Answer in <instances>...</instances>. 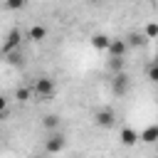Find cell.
<instances>
[{"label": "cell", "instance_id": "7", "mask_svg": "<svg viewBox=\"0 0 158 158\" xmlns=\"http://www.w3.org/2000/svg\"><path fill=\"white\" fill-rule=\"evenodd\" d=\"M118 138H121L123 146H136V143H138V131H133L131 126H126V128L118 131Z\"/></svg>", "mask_w": 158, "mask_h": 158}, {"label": "cell", "instance_id": "20", "mask_svg": "<svg viewBox=\"0 0 158 158\" xmlns=\"http://www.w3.org/2000/svg\"><path fill=\"white\" fill-rule=\"evenodd\" d=\"M153 62H158V37H156V59Z\"/></svg>", "mask_w": 158, "mask_h": 158}, {"label": "cell", "instance_id": "22", "mask_svg": "<svg viewBox=\"0 0 158 158\" xmlns=\"http://www.w3.org/2000/svg\"><path fill=\"white\" fill-rule=\"evenodd\" d=\"M64 2H69V0H64Z\"/></svg>", "mask_w": 158, "mask_h": 158}, {"label": "cell", "instance_id": "6", "mask_svg": "<svg viewBox=\"0 0 158 158\" xmlns=\"http://www.w3.org/2000/svg\"><path fill=\"white\" fill-rule=\"evenodd\" d=\"M126 49H128L126 40H111V42H109V47H106L109 57H123V54H126Z\"/></svg>", "mask_w": 158, "mask_h": 158}, {"label": "cell", "instance_id": "18", "mask_svg": "<svg viewBox=\"0 0 158 158\" xmlns=\"http://www.w3.org/2000/svg\"><path fill=\"white\" fill-rule=\"evenodd\" d=\"M148 79H151L153 84H158V62L151 64V69H148Z\"/></svg>", "mask_w": 158, "mask_h": 158}, {"label": "cell", "instance_id": "19", "mask_svg": "<svg viewBox=\"0 0 158 158\" xmlns=\"http://www.w3.org/2000/svg\"><path fill=\"white\" fill-rule=\"evenodd\" d=\"M5 111H7V99H5V96H0V116H2Z\"/></svg>", "mask_w": 158, "mask_h": 158}, {"label": "cell", "instance_id": "5", "mask_svg": "<svg viewBox=\"0 0 158 158\" xmlns=\"http://www.w3.org/2000/svg\"><path fill=\"white\" fill-rule=\"evenodd\" d=\"M138 141H141V143H148V146H153V143L158 141V123H151V126H146V128L138 133Z\"/></svg>", "mask_w": 158, "mask_h": 158}, {"label": "cell", "instance_id": "4", "mask_svg": "<svg viewBox=\"0 0 158 158\" xmlns=\"http://www.w3.org/2000/svg\"><path fill=\"white\" fill-rule=\"evenodd\" d=\"M114 118H116V116H114V109H109V106H106V109H99V111L94 114V123L101 126V128L114 126Z\"/></svg>", "mask_w": 158, "mask_h": 158}, {"label": "cell", "instance_id": "3", "mask_svg": "<svg viewBox=\"0 0 158 158\" xmlns=\"http://www.w3.org/2000/svg\"><path fill=\"white\" fill-rule=\"evenodd\" d=\"M64 146H67V138H64V133H59V128L52 131V136L44 141V151L47 153H59V151H64Z\"/></svg>", "mask_w": 158, "mask_h": 158}, {"label": "cell", "instance_id": "16", "mask_svg": "<svg viewBox=\"0 0 158 158\" xmlns=\"http://www.w3.org/2000/svg\"><path fill=\"white\" fill-rule=\"evenodd\" d=\"M15 96H17L20 101H30V96H32V89H27V86H20V89L15 91Z\"/></svg>", "mask_w": 158, "mask_h": 158}, {"label": "cell", "instance_id": "11", "mask_svg": "<svg viewBox=\"0 0 158 158\" xmlns=\"http://www.w3.org/2000/svg\"><path fill=\"white\" fill-rule=\"evenodd\" d=\"M27 35H30V40H32V42H42V40L47 37V30H44L42 25H32Z\"/></svg>", "mask_w": 158, "mask_h": 158}, {"label": "cell", "instance_id": "14", "mask_svg": "<svg viewBox=\"0 0 158 158\" xmlns=\"http://www.w3.org/2000/svg\"><path fill=\"white\" fill-rule=\"evenodd\" d=\"M109 72L111 74L123 72V57H109Z\"/></svg>", "mask_w": 158, "mask_h": 158}, {"label": "cell", "instance_id": "8", "mask_svg": "<svg viewBox=\"0 0 158 158\" xmlns=\"http://www.w3.org/2000/svg\"><path fill=\"white\" fill-rule=\"evenodd\" d=\"M20 47V30H10L7 37H5V47H2V54L10 52V49H17Z\"/></svg>", "mask_w": 158, "mask_h": 158}, {"label": "cell", "instance_id": "13", "mask_svg": "<svg viewBox=\"0 0 158 158\" xmlns=\"http://www.w3.org/2000/svg\"><path fill=\"white\" fill-rule=\"evenodd\" d=\"M143 42H146V35H138V32H131L126 37V44L128 47H143Z\"/></svg>", "mask_w": 158, "mask_h": 158}, {"label": "cell", "instance_id": "12", "mask_svg": "<svg viewBox=\"0 0 158 158\" xmlns=\"http://www.w3.org/2000/svg\"><path fill=\"white\" fill-rule=\"evenodd\" d=\"M59 121H62V118H59L57 114H47V116L42 118V126H44L47 131H57V128H59Z\"/></svg>", "mask_w": 158, "mask_h": 158}, {"label": "cell", "instance_id": "15", "mask_svg": "<svg viewBox=\"0 0 158 158\" xmlns=\"http://www.w3.org/2000/svg\"><path fill=\"white\" fill-rule=\"evenodd\" d=\"M143 35H146V40H156L158 37V22H148L143 27Z\"/></svg>", "mask_w": 158, "mask_h": 158}, {"label": "cell", "instance_id": "10", "mask_svg": "<svg viewBox=\"0 0 158 158\" xmlns=\"http://www.w3.org/2000/svg\"><path fill=\"white\" fill-rule=\"evenodd\" d=\"M5 59H7V64H10V67H22V62H25V57H22L20 47H17V49L5 52Z\"/></svg>", "mask_w": 158, "mask_h": 158}, {"label": "cell", "instance_id": "17", "mask_svg": "<svg viewBox=\"0 0 158 158\" xmlns=\"http://www.w3.org/2000/svg\"><path fill=\"white\" fill-rule=\"evenodd\" d=\"M5 7L7 10H22L25 7V0H5Z\"/></svg>", "mask_w": 158, "mask_h": 158}, {"label": "cell", "instance_id": "2", "mask_svg": "<svg viewBox=\"0 0 158 158\" xmlns=\"http://www.w3.org/2000/svg\"><path fill=\"white\" fill-rule=\"evenodd\" d=\"M128 86H131L128 74H126V72H116L114 79H111V91H114L116 96H126V94H128Z\"/></svg>", "mask_w": 158, "mask_h": 158}, {"label": "cell", "instance_id": "21", "mask_svg": "<svg viewBox=\"0 0 158 158\" xmlns=\"http://www.w3.org/2000/svg\"><path fill=\"white\" fill-rule=\"evenodd\" d=\"M153 146H156V153H158V141H156V143H153Z\"/></svg>", "mask_w": 158, "mask_h": 158}, {"label": "cell", "instance_id": "9", "mask_svg": "<svg viewBox=\"0 0 158 158\" xmlns=\"http://www.w3.org/2000/svg\"><path fill=\"white\" fill-rule=\"evenodd\" d=\"M109 42H111V37H109V35H101V32H96V35L91 37V47L99 49V52H104V49L109 47Z\"/></svg>", "mask_w": 158, "mask_h": 158}, {"label": "cell", "instance_id": "1", "mask_svg": "<svg viewBox=\"0 0 158 158\" xmlns=\"http://www.w3.org/2000/svg\"><path fill=\"white\" fill-rule=\"evenodd\" d=\"M54 91H57V86H54V81H52L49 77H40V79L35 81V86H32V94H35L37 99H42V101H49V99L54 96Z\"/></svg>", "mask_w": 158, "mask_h": 158}]
</instances>
